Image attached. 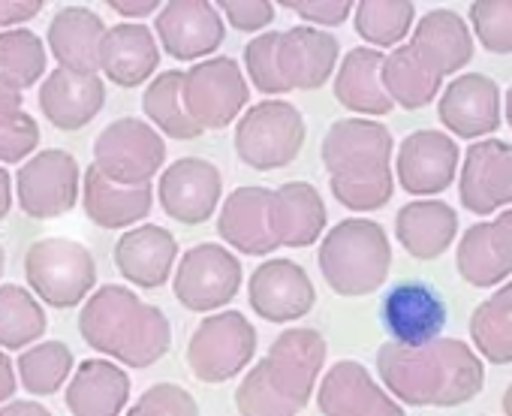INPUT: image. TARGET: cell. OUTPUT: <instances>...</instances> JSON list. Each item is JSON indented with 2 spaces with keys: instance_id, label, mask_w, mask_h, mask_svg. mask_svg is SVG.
Returning <instances> with one entry per match:
<instances>
[{
  "instance_id": "obj_1",
  "label": "cell",
  "mask_w": 512,
  "mask_h": 416,
  "mask_svg": "<svg viewBox=\"0 0 512 416\" xmlns=\"http://www.w3.org/2000/svg\"><path fill=\"white\" fill-rule=\"evenodd\" d=\"M377 374L392 398L410 407H458L485 386V365L461 338H437L425 347L383 344Z\"/></svg>"
},
{
  "instance_id": "obj_2",
  "label": "cell",
  "mask_w": 512,
  "mask_h": 416,
  "mask_svg": "<svg viewBox=\"0 0 512 416\" xmlns=\"http://www.w3.org/2000/svg\"><path fill=\"white\" fill-rule=\"evenodd\" d=\"M410 34L383 55L380 79L395 106L416 112L434 103L446 76L473 61V34L455 10L425 13Z\"/></svg>"
},
{
  "instance_id": "obj_3",
  "label": "cell",
  "mask_w": 512,
  "mask_h": 416,
  "mask_svg": "<svg viewBox=\"0 0 512 416\" xmlns=\"http://www.w3.org/2000/svg\"><path fill=\"white\" fill-rule=\"evenodd\" d=\"M329 344L311 326H293L275 338L269 353L256 362L235 389V410L241 416H299L326 368Z\"/></svg>"
},
{
  "instance_id": "obj_4",
  "label": "cell",
  "mask_w": 512,
  "mask_h": 416,
  "mask_svg": "<svg viewBox=\"0 0 512 416\" xmlns=\"http://www.w3.org/2000/svg\"><path fill=\"white\" fill-rule=\"evenodd\" d=\"M323 166L335 199L350 212H377L395 193L392 151L386 124L371 118H341L323 136Z\"/></svg>"
},
{
  "instance_id": "obj_5",
  "label": "cell",
  "mask_w": 512,
  "mask_h": 416,
  "mask_svg": "<svg viewBox=\"0 0 512 416\" xmlns=\"http://www.w3.org/2000/svg\"><path fill=\"white\" fill-rule=\"evenodd\" d=\"M79 335L88 347L127 368H148L172 347L166 314L121 284H103L88 296L79 311Z\"/></svg>"
},
{
  "instance_id": "obj_6",
  "label": "cell",
  "mask_w": 512,
  "mask_h": 416,
  "mask_svg": "<svg viewBox=\"0 0 512 416\" xmlns=\"http://www.w3.org/2000/svg\"><path fill=\"white\" fill-rule=\"evenodd\" d=\"M338 37L299 25L290 31H266L244 46L247 79L256 91L287 94V91H317L338 67Z\"/></svg>"
},
{
  "instance_id": "obj_7",
  "label": "cell",
  "mask_w": 512,
  "mask_h": 416,
  "mask_svg": "<svg viewBox=\"0 0 512 416\" xmlns=\"http://www.w3.org/2000/svg\"><path fill=\"white\" fill-rule=\"evenodd\" d=\"M317 263L338 296H371L386 284L392 269L389 236L377 221L347 218L326 233Z\"/></svg>"
},
{
  "instance_id": "obj_8",
  "label": "cell",
  "mask_w": 512,
  "mask_h": 416,
  "mask_svg": "<svg viewBox=\"0 0 512 416\" xmlns=\"http://www.w3.org/2000/svg\"><path fill=\"white\" fill-rule=\"evenodd\" d=\"M25 275L34 296L64 311V308H76L91 296L97 284V263L82 242L49 236L28 248Z\"/></svg>"
},
{
  "instance_id": "obj_9",
  "label": "cell",
  "mask_w": 512,
  "mask_h": 416,
  "mask_svg": "<svg viewBox=\"0 0 512 416\" xmlns=\"http://www.w3.org/2000/svg\"><path fill=\"white\" fill-rule=\"evenodd\" d=\"M305 118L287 100H263L241 112L235 124V154L250 169L290 166L305 145Z\"/></svg>"
},
{
  "instance_id": "obj_10",
  "label": "cell",
  "mask_w": 512,
  "mask_h": 416,
  "mask_svg": "<svg viewBox=\"0 0 512 416\" xmlns=\"http://www.w3.org/2000/svg\"><path fill=\"white\" fill-rule=\"evenodd\" d=\"M256 353V329L241 311H220L199 320L184 359L196 380L226 383L238 377Z\"/></svg>"
},
{
  "instance_id": "obj_11",
  "label": "cell",
  "mask_w": 512,
  "mask_h": 416,
  "mask_svg": "<svg viewBox=\"0 0 512 416\" xmlns=\"http://www.w3.org/2000/svg\"><path fill=\"white\" fill-rule=\"evenodd\" d=\"M250 100L247 79L235 58L217 55L196 61L181 79V103L187 118L205 130H223L241 118Z\"/></svg>"
},
{
  "instance_id": "obj_12",
  "label": "cell",
  "mask_w": 512,
  "mask_h": 416,
  "mask_svg": "<svg viewBox=\"0 0 512 416\" xmlns=\"http://www.w3.org/2000/svg\"><path fill=\"white\" fill-rule=\"evenodd\" d=\"M166 163L163 136L142 118H118L94 139V166L115 184L142 187Z\"/></svg>"
},
{
  "instance_id": "obj_13",
  "label": "cell",
  "mask_w": 512,
  "mask_h": 416,
  "mask_svg": "<svg viewBox=\"0 0 512 416\" xmlns=\"http://www.w3.org/2000/svg\"><path fill=\"white\" fill-rule=\"evenodd\" d=\"M82 193V172L70 151L46 148L31 154L16 172L19 208L34 221H52L73 212Z\"/></svg>"
},
{
  "instance_id": "obj_14",
  "label": "cell",
  "mask_w": 512,
  "mask_h": 416,
  "mask_svg": "<svg viewBox=\"0 0 512 416\" xmlns=\"http://www.w3.org/2000/svg\"><path fill=\"white\" fill-rule=\"evenodd\" d=\"M172 290L187 311H199V314L217 311L238 296L241 263L223 245L214 242L196 245L181 257Z\"/></svg>"
},
{
  "instance_id": "obj_15",
  "label": "cell",
  "mask_w": 512,
  "mask_h": 416,
  "mask_svg": "<svg viewBox=\"0 0 512 416\" xmlns=\"http://www.w3.org/2000/svg\"><path fill=\"white\" fill-rule=\"evenodd\" d=\"M380 320L398 347H425L440 338L449 308L428 281H401L380 302Z\"/></svg>"
},
{
  "instance_id": "obj_16",
  "label": "cell",
  "mask_w": 512,
  "mask_h": 416,
  "mask_svg": "<svg viewBox=\"0 0 512 416\" xmlns=\"http://www.w3.org/2000/svg\"><path fill=\"white\" fill-rule=\"evenodd\" d=\"M223 196V175L205 157H181L163 169L157 184V199L163 212L184 224L196 227L205 224L220 205Z\"/></svg>"
},
{
  "instance_id": "obj_17",
  "label": "cell",
  "mask_w": 512,
  "mask_h": 416,
  "mask_svg": "<svg viewBox=\"0 0 512 416\" xmlns=\"http://www.w3.org/2000/svg\"><path fill=\"white\" fill-rule=\"evenodd\" d=\"M458 199L479 218L512 202V142L482 139L467 148L458 172Z\"/></svg>"
},
{
  "instance_id": "obj_18",
  "label": "cell",
  "mask_w": 512,
  "mask_h": 416,
  "mask_svg": "<svg viewBox=\"0 0 512 416\" xmlns=\"http://www.w3.org/2000/svg\"><path fill=\"white\" fill-rule=\"evenodd\" d=\"M250 308L269 323H290L311 314L317 305V290L308 272L293 260H266L256 266L247 281Z\"/></svg>"
},
{
  "instance_id": "obj_19",
  "label": "cell",
  "mask_w": 512,
  "mask_h": 416,
  "mask_svg": "<svg viewBox=\"0 0 512 416\" xmlns=\"http://www.w3.org/2000/svg\"><path fill=\"white\" fill-rule=\"evenodd\" d=\"M461 148L443 130L410 133L395 154V175L410 196H437L458 175Z\"/></svg>"
},
{
  "instance_id": "obj_20",
  "label": "cell",
  "mask_w": 512,
  "mask_h": 416,
  "mask_svg": "<svg viewBox=\"0 0 512 416\" xmlns=\"http://www.w3.org/2000/svg\"><path fill=\"white\" fill-rule=\"evenodd\" d=\"M154 31L160 46L178 61H199L214 55L226 40L223 16L208 0H172L157 13Z\"/></svg>"
},
{
  "instance_id": "obj_21",
  "label": "cell",
  "mask_w": 512,
  "mask_h": 416,
  "mask_svg": "<svg viewBox=\"0 0 512 416\" xmlns=\"http://www.w3.org/2000/svg\"><path fill=\"white\" fill-rule=\"evenodd\" d=\"M323 416H407L404 407L356 359L335 362L317 389Z\"/></svg>"
},
{
  "instance_id": "obj_22",
  "label": "cell",
  "mask_w": 512,
  "mask_h": 416,
  "mask_svg": "<svg viewBox=\"0 0 512 416\" xmlns=\"http://www.w3.org/2000/svg\"><path fill=\"white\" fill-rule=\"evenodd\" d=\"M455 269L470 287L488 290L512 275V208L500 212L494 221L473 224L458 248Z\"/></svg>"
},
{
  "instance_id": "obj_23",
  "label": "cell",
  "mask_w": 512,
  "mask_h": 416,
  "mask_svg": "<svg viewBox=\"0 0 512 416\" xmlns=\"http://www.w3.org/2000/svg\"><path fill=\"white\" fill-rule=\"evenodd\" d=\"M437 115L461 139L488 136L500 127V88L485 73H464L440 94Z\"/></svg>"
},
{
  "instance_id": "obj_24",
  "label": "cell",
  "mask_w": 512,
  "mask_h": 416,
  "mask_svg": "<svg viewBox=\"0 0 512 416\" xmlns=\"http://www.w3.org/2000/svg\"><path fill=\"white\" fill-rule=\"evenodd\" d=\"M329 212L308 181H287L269 196V230L278 248H308L326 230Z\"/></svg>"
},
{
  "instance_id": "obj_25",
  "label": "cell",
  "mask_w": 512,
  "mask_h": 416,
  "mask_svg": "<svg viewBox=\"0 0 512 416\" xmlns=\"http://www.w3.org/2000/svg\"><path fill=\"white\" fill-rule=\"evenodd\" d=\"M269 196H272V190L250 184V187H235L223 199L217 233L238 254L266 257L272 251H278L272 230H269Z\"/></svg>"
},
{
  "instance_id": "obj_26",
  "label": "cell",
  "mask_w": 512,
  "mask_h": 416,
  "mask_svg": "<svg viewBox=\"0 0 512 416\" xmlns=\"http://www.w3.org/2000/svg\"><path fill=\"white\" fill-rule=\"evenodd\" d=\"M112 257L118 272L130 284L157 290L172 278V266L178 260V242L166 227L139 224L115 242Z\"/></svg>"
},
{
  "instance_id": "obj_27",
  "label": "cell",
  "mask_w": 512,
  "mask_h": 416,
  "mask_svg": "<svg viewBox=\"0 0 512 416\" xmlns=\"http://www.w3.org/2000/svg\"><path fill=\"white\" fill-rule=\"evenodd\" d=\"M106 106V85L94 73L52 70L40 85V109L58 130L88 127Z\"/></svg>"
},
{
  "instance_id": "obj_28",
  "label": "cell",
  "mask_w": 512,
  "mask_h": 416,
  "mask_svg": "<svg viewBox=\"0 0 512 416\" xmlns=\"http://www.w3.org/2000/svg\"><path fill=\"white\" fill-rule=\"evenodd\" d=\"M82 208L91 224L103 230H124L151 215L154 190L151 184H142V187L115 184L91 163L88 172L82 175Z\"/></svg>"
},
{
  "instance_id": "obj_29",
  "label": "cell",
  "mask_w": 512,
  "mask_h": 416,
  "mask_svg": "<svg viewBox=\"0 0 512 416\" xmlns=\"http://www.w3.org/2000/svg\"><path fill=\"white\" fill-rule=\"evenodd\" d=\"M395 236L413 260H437L458 236V215L443 199H413L395 215Z\"/></svg>"
},
{
  "instance_id": "obj_30",
  "label": "cell",
  "mask_w": 512,
  "mask_h": 416,
  "mask_svg": "<svg viewBox=\"0 0 512 416\" xmlns=\"http://www.w3.org/2000/svg\"><path fill=\"white\" fill-rule=\"evenodd\" d=\"M64 398L73 416H121L130 401V374L109 359H85Z\"/></svg>"
},
{
  "instance_id": "obj_31",
  "label": "cell",
  "mask_w": 512,
  "mask_h": 416,
  "mask_svg": "<svg viewBox=\"0 0 512 416\" xmlns=\"http://www.w3.org/2000/svg\"><path fill=\"white\" fill-rule=\"evenodd\" d=\"M160 64V46L154 31L145 25H115L106 28L100 43V70L109 82L121 88H136L154 76Z\"/></svg>"
},
{
  "instance_id": "obj_32",
  "label": "cell",
  "mask_w": 512,
  "mask_h": 416,
  "mask_svg": "<svg viewBox=\"0 0 512 416\" xmlns=\"http://www.w3.org/2000/svg\"><path fill=\"white\" fill-rule=\"evenodd\" d=\"M103 34H106V25L94 10L64 7L55 13L49 25V49L55 61L61 64V70L94 76L100 70Z\"/></svg>"
},
{
  "instance_id": "obj_33",
  "label": "cell",
  "mask_w": 512,
  "mask_h": 416,
  "mask_svg": "<svg viewBox=\"0 0 512 416\" xmlns=\"http://www.w3.org/2000/svg\"><path fill=\"white\" fill-rule=\"evenodd\" d=\"M380 67H383V52H377L371 46L350 49L335 76L338 103L359 115H374V118L389 115L395 109V103L389 100V94L383 88Z\"/></svg>"
},
{
  "instance_id": "obj_34",
  "label": "cell",
  "mask_w": 512,
  "mask_h": 416,
  "mask_svg": "<svg viewBox=\"0 0 512 416\" xmlns=\"http://www.w3.org/2000/svg\"><path fill=\"white\" fill-rule=\"evenodd\" d=\"M470 338L476 356L491 365H512V281L473 308Z\"/></svg>"
},
{
  "instance_id": "obj_35",
  "label": "cell",
  "mask_w": 512,
  "mask_h": 416,
  "mask_svg": "<svg viewBox=\"0 0 512 416\" xmlns=\"http://www.w3.org/2000/svg\"><path fill=\"white\" fill-rule=\"evenodd\" d=\"M46 311L22 284L0 287V350H25L46 335Z\"/></svg>"
},
{
  "instance_id": "obj_36",
  "label": "cell",
  "mask_w": 512,
  "mask_h": 416,
  "mask_svg": "<svg viewBox=\"0 0 512 416\" xmlns=\"http://www.w3.org/2000/svg\"><path fill=\"white\" fill-rule=\"evenodd\" d=\"M46 46L28 28H10L0 34V85L28 91L46 76Z\"/></svg>"
},
{
  "instance_id": "obj_37",
  "label": "cell",
  "mask_w": 512,
  "mask_h": 416,
  "mask_svg": "<svg viewBox=\"0 0 512 416\" xmlns=\"http://www.w3.org/2000/svg\"><path fill=\"white\" fill-rule=\"evenodd\" d=\"M181 79H184L181 70H166L157 79H151L148 88H145V94H142V109H145L148 121L154 124V130L160 127L163 136L190 142V139L202 136V130L184 112V103H181Z\"/></svg>"
},
{
  "instance_id": "obj_38",
  "label": "cell",
  "mask_w": 512,
  "mask_h": 416,
  "mask_svg": "<svg viewBox=\"0 0 512 416\" xmlns=\"http://www.w3.org/2000/svg\"><path fill=\"white\" fill-rule=\"evenodd\" d=\"M416 22V4L410 0H362L356 4V34L371 43V49H389L401 46L404 37L413 31Z\"/></svg>"
},
{
  "instance_id": "obj_39",
  "label": "cell",
  "mask_w": 512,
  "mask_h": 416,
  "mask_svg": "<svg viewBox=\"0 0 512 416\" xmlns=\"http://www.w3.org/2000/svg\"><path fill=\"white\" fill-rule=\"evenodd\" d=\"M19 377L31 395L58 392L73 371V350L64 341H43L19 356Z\"/></svg>"
},
{
  "instance_id": "obj_40",
  "label": "cell",
  "mask_w": 512,
  "mask_h": 416,
  "mask_svg": "<svg viewBox=\"0 0 512 416\" xmlns=\"http://www.w3.org/2000/svg\"><path fill=\"white\" fill-rule=\"evenodd\" d=\"M476 40L491 55H512V0H476L470 4Z\"/></svg>"
},
{
  "instance_id": "obj_41",
  "label": "cell",
  "mask_w": 512,
  "mask_h": 416,
  "mask_svg": "<svg viewBox=\"0 0 512 416\" xmlns=\"http://www.w3.org/2000/svg\"><path fill=\"white\" fill-rule=\"evenodd\" d=\"M124 416H199V404L178 383H154Z\"/></svg>"
},
{
  "instance_id": "obj_42",
  "label": "cell",
  "mask_w": 512,
  "mask_h": 416,
  "mask_svg": "<svg viewBox=\"0 0 512 416\" xmlns=\"http://www.w3.org/2000/svg\"><path fill=\"white\" fill-rule=\"evenodd\" d=\"M40 145V124L25 112L0 115V166L7 163H25L31 151Z\"/></svg>"
},
{
  "instance_id": "obj_43",
  "label": "cell",
  "mask_w": 512,
  "mask_h": 416,
  "mask_svg": "<svg viewBox=\"0 0 512 416\" xmlns=\"http://www.w3.org/2000/svg\"><path fill=\"white\" fill-rule=\"evenodd\" d=\"M214 7L241 34L263 31L275 22V4L269 0H220Z\"/></svg>"
},
{
  "instance_id": "obj_44",
  "label": "cell",
  "mask_w": 512,
  "mask_h": 416,
  "mask_svg": "<svg viewBox=\"0 0 512 416\" xmlns=\"http://www.w3.org/2000/svg\"><path fill=\"white\" fill-rule=\"evenodd\" d=\"M281 7H287L290 13H296L299 19L311 25L338 28L350 19L356 4H350V0H284Z\"/></svg>"
},
{
  "instance_id": "obj_45",
  "label": "cell",
  "mask_w": 512,
  "mask_h": 416,
  "mask_svg": "<svg viewBox=\"0 0 512 416\" xmlns=\"http://www.w3.org/2000/svg\"><path fill=\"white\" fill-rule=\"evenodd\" d=\"M43 0H0V31L19 28L43 13Z\"/></svg>"
},
{
  "instance_id": "obj_46",
  "label": "cell",
  "mask_w": 512,
  "mask_h": 416,
  "mask_svg": "<svg viewBox=\"0 0 512 416\" xmlns=\"http://www.w3.org/2000/svg\"><path fill=\"white\" fill-rule=\"evenodd\" d=\"M106 7H112V13H118L124 19H145L151 13H157V7H163V4H157V0H109Z\"/></svg>"
},
{
  "instance_id": "obj_47",
  "label": "cell",
  "mask_w": 512,
  "mask_h": 416,
  "mask_svg": "<svg viewBox=\"0 0 512 416\" xmlns=\"http://www.w3.org/2000/svg\"><path fill=\"white\" fill-rule=\"evenodd\" d=\"M16 392V365L10 362V356L0 350V407L4 401H10Z\"/></svg>"
},
{
  "instance_id": "obj_48",
  "label": "cell",
  "mask_w": 512,
  "mask_h": 416,
  "mask_svg": "<svg viewBox=\"0 0 512 416\" xmlns=\"http://www.w3.org/2000/svg\"><path fill=\"white\" fill-rule=\"evenodd\" d=\"M0 416H55V413L40 401H10L0 407Z\"/></svg>"
},
{
  "instance_id": "obj_49",
  "label": "cell",
  "mask_w": 512,
  "mask_h": 416,
  "mask_svg": "<svg viewBox=\"0 0 512 416\" xmlns=\"http://www.w3.org/2000/svg\"><path fill=\"white\" fill-rule=\"evenodd\" d=\"M10 208H13V178L0 166V221L10 215Z\"/></svg>"
},
{
  "instance_id": "obj_50",
  "label": "cell",
  "mask_w": 512,
  "mask_h": 416,
  "mask_svg": "<svg viewBox=\"0 0 512 416\" xmlns=\"http://www.w3.org/2000/svg\"><path fill=\"white\" fill-rule=\"evenodd\" d=\"M22 109V94L0 85V115H10V112H19Z\"/></svg>"
},
{
  "instance_id": "obj_51",
  "label": "cell",
  "mask_w": 512,
  "mask_h": 416,
  "mask_svg": "<svg viewBox=\"0 0 512 416\" xmlns=\"http://www.w3.org/2000/svg\"><path fill=\"white\" fill-rule=\"evenodd\" d=\"M500 407H503V416H512V383L506 386V392H503V401H500Z\"/></svg>"
},
{
  "instance_id": "obj_52",
  "label": "cell",
  "mask_w": 512,
  "mask_h": 416,
  "mask_svg": "<svg viewBox=\"0 0 512 416\" xmlns=\"http://www.w3.org/2000/svg\"><path fill=\"white\" fill-rule=\"evenodd\" d=\"M506 121H509V127H512V88L506 91Z\"/></svg>"
},
{
  "instance_id": "obj_53",
  "label": "cell",
  "mask_w": 512,
  "mask_h": 416,
  "mask_svg": "<svg viewBox=\"0 0 512 416\" xmlns=\"http://www.w3.org/2000/svg\"><path fill=\"white\" fill-rule=\"evenodd\" d=\"M4 269H7V251L0 245V278H4Z\"/></svg>"
}]
</instances>
